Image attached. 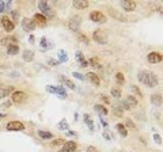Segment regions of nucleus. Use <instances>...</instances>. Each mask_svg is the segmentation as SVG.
Instances as JSON below:
<instances>
[{
  "label": "nucleus",
  "instance_id": "f257e3e1",
  "mask_svg": "<svg viewBox=\"0 0 163 152\" xmlns=\"http://www.w3.org/2000/svg\"><path fill=\"white\" fill-rule=\"evenodd\" d=\"M139 81L148 87H156L159 84L158 76L149 71H140L139 72Z\"/></svg>",
  "mask_w": 163,
  "mask_h": 152
},
{
  "label": "nucleus",
  "instance_id": "f03ea898",
  "mask_svg": "<svg viewBox=\"0 0 163 152\" xmlns=\"http://www.w3.org/2000/svg\"><path fill=\"white\" fill-rule=\"evenodd\" d=\"M90 19L92 22H96V23H105L107 20L106 15H103V12H101V11H92L90 14Z\"/></svg>",
  "mask_w": 163,
  "mask_h": 152
},
{
  "label": "nucleus",
  "instance_id": "7ed1b4c3",
  "mask_svg": "<svg viewBox=\"0 0 163 152\" xmlns=\"http://www.w3.org/2000/svg\"><path fill=\"white\" fill-rule=\"evenodd\" d=\"M92 38H94L98 43H101V45H103V43L107 42V37H106V34L103 33V31H101V30H95V31L92 33Z\"/></svg>",
  "mask_w": 163,
  "mask_h": 152
},
{
  "label": "nucleus",
  "instance_id": "20e7f679",
  "mask_svg": "<svg viewBox=\"0 0 163 152\" xmlns=\"http://www.w3.org/2000/svg\"><path fill=\"white\" fill-rule=\"evenodd\" d=\"M22 27H23V30H26V31H33L34 29L37 27V24L33 22V19L23 18L22 19Z\"/></svg>",
  "mask_w": 163,
  "mask_h": 152
},
{
  "label": "nucleus",
  "instance_id": "39448f33",
  "mask_svg": "<svg viewBox=\"0 0 163 152\" xmlns=\"http://www.w3.org/2000/svg\"><path fill=\"white\" fill-rule=\"evenodd\" d=\"M24 129V125L19 121H12V122H8L7 124V130L10 132H16V130H23Z\"/></svg>",
  "mask_w": 163,
  "mask_h": 152
},
{
  "label": "nucleus",
  "instance_id": "423d86ee",
  "mask_svg": "<svg viewBox=\"0 0 163 152\" xmlns=\"http://www.w3.org/2000/svg\"><path fill=\"white\" fill-rule=\"evenodd\" d=\"M46 90H48L49 92H52V94H57V95H60L61 98H67V92L64 91V88H62L61 86H60V87H54V86H48V87H46Z\"/></svg>",
  "mask_w": 163,
  "mask_h": 152
},
{
  "label": "nucleus",
  "instance_id": "0eeeda50",
  "mask_svg": "<svg viewBox=\"0 0 163 152\" xmlns=\"http://www.w3.org/2000/svg\"><path fill=\"white\" fill-rule=\"evenodd\" d=\"M80 23H82L80 16H72V18L69 19V23H68V26H69V29H71L72 31H77Z\"/></svg>",
  "mask_w": 163,
  "mask_h": 152
},
{
  "label": "nucleus",
  "instance_id": "6e6552de",
  "mask_svg": "<svg viewBox=\"0 0 163 152\" xmlns=\"http://www.w3.org/2000/svg\"><path fill=\"white\" fill-rule=\"evenodd\" d=\"M76 151V142L75 141H65L62 144V148L58 152H75Z\"/></svg>",
  "mask_w": 163,
  "mask_h": 152
},
{
  "label": "nucleus",
  "instance_id": "1a4fd4ad",
  "mask_svg": "<svg viewBox=\"0 0 163 152\" xmlns=\"http://www.w3.org/2000/svg\"><path fill=\"white\" fill-rule=\"evenodd\" d=\"M147 60H148L151 64H158V62L162 61V54L158 52H151L147 56Z\"/></svg>",
  "mask_w": 163,
  "mask_h": 152
},
{
  "label": "nucleus",
  "instance_id": "9d476101",
  "mask_svg": "<svg viewBox=\"0 0 163 152\" xmlns=\"http://www.w3.org/2000/svg\"><path fill=\"white\" fill-rule=\"evenodd\" d=\"M1 23H3V27H4L5 31H12L15 29L14 22L10 20V18H7V16H3V18H1Z\"/></svg>",
  "mask_w": 163,
  "mask_h": 152
},
{
  "label": "nucleus",
  "instance_id": "9b49d317",
  "mask_svg": "<svg viewBox=\"0 0 163 152\" xmlns=\"http://www.w3.org/2000/svg\"><path fill=\"white\" fill-rule=\"evenodd\" d=\"M24 99H26V94L24 92H22V91H15V92H12V102L14 103H20Z\"/></svg>",
  "mask_w": 163,
  "mask_h": 152
},
{
  "label": "nucleus",
  "instance_id": "f8f14e48",
  "mask_svg": "<svg viewBox=\"0 0 163 152\" xmlns=\"http://www.w3.org/2000/svg\"><path fill=\"white\" fill-rule=\"evenodd\" d=\"M121 5H122V8L125 11L130 12V11H133L136 8V1H133V0H125V1H121Z\"/></svg>",
  "mask_w": 163,
  "mask_h": 152
},
{
  "label": "nucleus",
  "instance_id": "ddd939ff",
  "mask_svg": "<svg viewBox=\"0 0 163 152\" xmlns=\"http://www.w3.org/2000/svg\"><path fill=\"white\" fill-rule=\"evenodd\" d=\"M38 8L43 12V14H42L43 16H45V15H53L52 14V10H50V7H49V4L46 3V1H39V3H38Z\"/></svg>",
  "mask_w": 163,
  "mask_h": 152
},
{
  "label": "nucleus",
  "instance_id": "4468645a",
  "mask_svg": "<svg viewBox=\"0 0 163 152\" xmlns=\"http://www.w3.org/2000/svg\"><path fill=\"white\" fill-rule=\"evenodd\" d=\"M33 22L35 24L38 23V24H41V26H45V24H46V18H45L42 14H35L33 18Z\"/></svg>",
  "mask_w": 163,
  "mask_h": 152
},
{
  "label": "nucleus",
  "instance_id": "2eb2a0df",
  "mask_svg": "<svg viewBox=\"0 0 163 152\" xmlns=\"http://www.w3.org/2000/svg\"><path fill=\"white\" fill-rule=\"evenodd\" d=\"M73 7L77 10H84L88 7V1H86V0H75L73 1Z\"/></svg>",
  "mask_w": 163,
  "mask_h": 152
},
{
  "label": "nucleus",
  "instance_id": "dca6fc26",
  "mask_svg": "<svg viewBox=\"0 0 163 152\" xmlns=\"http://www.w3.org/2000/svg\"><path fill=\"white\" fill-rule=\"evenodd\" d=\"M0 42H1V45H7V46H10V45H15V43H16V37L10 35V37H7V38H3Z\"/></svg>",
  "mask_w": 163,
  "mask_h": 152
},
{
  "label": "nucleus",
  "instance_id": "f3484780",
  "mask_svg": "<svg viewBox=\"0 0 163 152\" xmlns=\"http://www.w3.org/2000/svg\"><path fill=\"white\" fill-rule=\"evenodd\" d=\"M11 92H14V87L12 86H10V87H1L0 88V98H5Z\"/></svg>",
  "mask_w": 163,
  "mask_h": 152
},
{
  "label": "nucleus",
  "instance_id": "a211bd4d",
  "mask_svg": "<svg viewBox=\"0 0 163 152\" xmlns=\"http://www.w3.org/2000/svg\"><path fill=\"white\" fill-rule=\"evenodd\" d=\"M87 77H90L91 83H94L95 86L101 84V79H99V77H98V75H96V73H94V72H88V73H87Z\"/></svg>",
  "mask_w": 163,
  "mask_h": 152
},
{
  "label": "nucleus",
  "instance_id": "6ab92c4d",
  "mask_svg": "<svg viewBox=\"0 0 163 152\" xmlns=\"http://www.w3.org/2000/svg\"><path fill=\"white\" fill-rule=\"evenodd\" d=\"M19 52V46L15 43V45H10V46H7V53L10 54V56H14V54H18Z\"/></svg>",
  "mask_w": 163,
  "mask_h": 152
},
{
  "label": "nucleus",
  "instance_id": "aec40b11",
  "mask_svg": "<svg viewBox=\"0 0 163 152\" xmlns=\"http://www.w3.org/2000/svg\"><path fill=\"white\" fill-rule=\"evenodd\" d=\"M151 102H152L155 106H160V105H162V95L153 94L152 96H151Z\"/></svg>",
  "mask_w": 163,
  "mask_h": 152
},
{
  "label": "nucleus",
  "instance_id": "412c9836",
  "mask_svg": "<svg viewBox=\"0 0 163 152\" xmlns=\"http://www.w3.org/2000/svg\"><path fill=\"white\" fill-rule=\"evenodd\" d=\"M33 58H34V52L33 50H24L23 52V60L24 61H33Z\"/></svg>",
  "mask_w": 163,
  "mask_h": 152
},
{
  "label": "nucleus",
  "instance_id": "4be33fe9",
  "mask_svg": "<svg viewBox=\"0 0 163 152\" xmlns=\"http://www.w3.org/2000/svg\"><path fill=\"white\" fill-rule=\"evenodd\" d=\"M125 102H126V105L129 106L130 109H132V107H134V106H137V99H136L134 96H132V95H129V96L125 99Z\"/></svg>",
  "mask_w": 163,
  "mask_h": 152
},
{
  "label": "nucleus",
  "instance_id": "5701e85b",
  "mask_svg": "<svg viewBox=\"0 0 163 152\" xmlns=\"http://www.w3.org/2000/svg\"><path fill=\"white\" fill-rule=\"evenodd\" d=\"M117 130L120 132L121 136H124V137H126L128 136V130H126V128H125V125H122V124H117Z\"/></svg>",
  "mask_w": 163,
  "mask_h": 152
},
{
  "label": "nucleus",
  "instance_id": "b1692460",
  "mask_svg": "<svg viewBox=\"0 0 163 152\" xmlns=\"http://www.w3.org/2000/svg\"><path fill=\"white\" fill-rule=\"evenodd\" d=\"M61 80L64 81V84H65V86H68V87H69L71 90H75V88H76V86L73 84V83H72V81L69 80V79H67L65 76H61Z\"/></svg>",
  "mask_w": 163,
  "mask_h": 152
},
{
  "label": "nucleus",
  "instance_id": "393cba45",
  "mask_svg": "<svg viewBox=\"0 0 163 152\" xmlns=\"http://www.w3.org/2000/svg\"><path fill=\"white\" fill-rule=\"evenodd\" d=\"M67 60H68L67 53L64 52V50H60V52H58V61H60V62H65Z\"/></svg>",
  "mask_w": 163,
  "mask_h": 152
},
{
  "label": "nucleus",
  "instance_id": "a878e982",
  "mask_svg": "<svg viewBox=\"0 0 163 152\" xmlns=\"http://www.w3.org/2000/svg\"><path fill=\"white\" fill-rule=\"evenodd\" d=\"M38 134L41 136L42 138H52V133L50 132H45V130H38Z\"/></svg>",
  "mask_w": 163,
  "mask_h": 152
},
{
  "label": "nucleus",
  "instance_id": "bb28decb",
  "mask_svg": "<svg viewBox=\"0 0 163 152\" xmlns=\"http://www.w3.org/2000/svg\"><path fill=\"white\" fill-rule=\"evenodd\" d=\"M94 109L96 110V111H99V113H103L106 115V114H107V110L105 109V107H103V106H102V105H95V106H94Z\"/></svg>",
  "mask_w": 163,
  "mask_h": 152
},
{
  "label": "nucleus",
  "instance_id": "cd10ccee",
  "mask_svg": "<svg viewBox=\"0 0 163 152\" xmlns=\"http://www.w3.org/2000/svg\"><path fill=\"white\" fill-rule=\"evenodd\" d=\"M84 119H86V124L88 125V128H90V130H94V124H92V121L90 119V117H88L87 114H84Z\"/></svg>",
  "mask_w": 163,
  "mask_h": 152
},
{
  "label": "nucleus",
  "instance_id": "c85d7f7f",
  "mask_svg": "<svg viewBox=\"0 0 163 152\" xmlns=\"http://www.w3.org/2000/svg\"><path fill=\"white\" fill-rule=\"evenodd\" d=\"M111 95H113L114 98H120V96H121V90H120V88H115V87H113V88H111Z\"/></svg>",
  "mask_w": 163,
  "mask_h": 152
},
{
  "label": "nucleus",
  "instance_id": "c756f323",
  "mask_svg": "<svg viewBox=\"0 0 163 152\" xmlns=\"http://www.w3.org/2000/svg\"><path fill=\"white\" fill-rule=\"evenodd\" d=\"M77 38H79V39H80V41H83V42L86 43V45H88V43H90V39H88V38L86 37V35H84V34H77Z\"/></svg>",
  "mask_w": 163,
  "mask_h": 152
},
{
  "label": "nucleus",
  "instance_id": "7c9ffc66",
  "mask_svg": "<svg viewBox=\"0 0 163 152\" xmlns=\"http://www.w3.org/2000/svg\"><path fill=\"white\" fill-rule=\"evenodd\" d=\"M115 77H117V81H118L120 84H122V83H124V81H125V79H124V75H122L121 72H117V73H115Z\"/></svg>",
  "mask_w": 163,
  "mask_h": 152
},
{
  "label": "nucleus",
  "instance_id": "2f4dec72",
  "mask_svg": "<svg viewBox=\"0 0 163 152\" xmlns=\"http://www.w3.org/2000/svg\"><path fill=\"white\" fill-rule=\"evenodd\" d=\"M58 128L61 129V130H65V129L68 128V124H67V121H65V119H62L61 122L58 124Z\"/></svg>",
  "mask_w": 163,
  "mask_h": 152
},
{
  "label": "nucleus",
  "instance_id": "473e14b6",
  "mask_svg": "<svg viewBox=\"0 0 163 152\" xmlns=\"http://www.w3.org/2000/svg\"><path fill=\"white\" fill-rule=\"evenodd\" d=\"M132 91H133V92L137 95L139 98H141V96H143V94H141V92H140V90H139V87H136V86H132Z\"/></svg>",
  "mask_w": 163,
  "mask_h": 152
},
{
  "label": "nucleus",
  "instance_id": "72a5a7b5",
  "mask_svg": "<svg viewBox=\"0 0 163 152\" xmlns=\"http://www.w3.org/2000/svg\"><path fill=\"white\" fill-rule=\"evenodd\" d=\"M76 60L79 62L84 61V56H83V53H82V52H76Z\"/></svg>",
  "mask_w": 163,
  "mask_h": 152
},
{
  "label": "nucleus",
  "instance_id": "f704fd0d",
  "mask_svg": "<svg viewBox=\"0 0 163 152\" xmlns=\"http://www.w3.org/2000/svg\"><path fill=\"white\" fill-rule=\"evenodd\" d=\"M90 62H91L92 65L95 66V68H101V64H99V61H98V60H96V58H91V60H90Z\"/></svg>",
  "mask_w": 163,
  "mask_h": 152
},
{
  "label": "nucleus",
  "instance_id": "c9c22d12",
  "mask_svg": "<svg viewBox=\"0 0 163 152\" xmlns=\"http://www.w3.org/2000/svg\"><path fill=\"white\" fill-rule=\"evenodd\" d=\"M125 124H126V125H128V126H129V128H136V125H134V124H133V121H132V119H130V118H126V119H125Z\"/></svg>",
  "mask_w": 163,
  "mask_h": 152
},
{
  "label": "nucleus",
  "instance_id": "e433bc0d",
  "mask_svg": "<svg viewBox=\"0 0 163 152\" xmlns=\"http://www.w3.org/2000/svg\"><path fill=\"white\" fill-rule=\"evenodd\" d=\"M64 140H62V138H56V140H54V141L52 142V145H61V144H64Z\"/></svg>",
  "mask_w": 163,
  "mask_h": 152
},
{
  "label": "nucleus",
  "instance_id": "4c0bfd02",
  "mask_svg": "<svg viewBox=\"0 0 163 152\" xmlns=\"http://www.w3.org/2000/svg\"><path fill=\"white\" fill-rule=\"evenodd\" d=\"M153 140H155V141L158 142V144H162V137H160L159 134H156V133L153 134Z\"/></svg>",
  "mask_w": 163,
  "mask_h": 152
},
{
  "label": "nucleus",
  "instance_id": "58836bf2",
  "mask_svg": "<svg viewBox=\"0 0 163 152\" xmlns=\"http://www.w3.org/2000/svg\"><path fill=\"white\" fill-rule=\"evenodd\" d=\"M73 76H75L76 79H79V80H83V79H84V76L82 75V73H79V72H73Z\"/></svg>",
  "mask_w": 163,
  "mask_h": 152
},
{
  "label": "nucleus",
  "instance_id": "ea45409f",
  "mask_svg": "<svg viewBox=\"0 0 163 152\" xmlns=\"http://www.w3.org/2000/svg\"><path fill=\"white\" fill-rule=\"evenodd\" d=\"M101 99L105 102V103H110V99H109V96H106V95H101Z\"/></svg>",
  "mask_w": 163,
  "mask_h": 152
},
{
  "label": "nucleus",
  "instance_id": "a19ab883",
  "mask_svg": "<svg viewBox=\"0 0 163 152\" xmlns=\"http://www.w3.org/2000/svg\"><path fill=\"white\" fill-rule=\"evenodd\" d=\"M41 46H42V48H46V46H48V45H46V38H45V37L41 39Z\"/></svg>",
  "mask_w": 163,
  "mask_h": 152
},
{
  "label": "nucleus",
  "instance_id": "79ce46f5",
  "mask_svg": "<svg viewBox=\"0 0 163 152\" xmlns=\"http://www.w3.org/2000/svg\"><path fill=\"white\" fill-rule=\"evenodd\" d=\"M11 14H12V18L15 19V20H16V19L19 18V14H18V12H16V11H12V12H11Z\"/></svg>",
  "mask_w": 163,
  "mask_h": 152
},
{
  "label": "nucleus",
  "instance_id": "37998d69",
  "mask_svg": "<svg viewBox=\"0 0 163 152\" xmlns=\"http://www.w3.org/2000/svg\"><path fill=\"white\" fill-rule=\"evenodd\" d=\"M80 66H82V68H86V66H88V62H87L86 60H84L83 62H80Z\"/></svg>",
  "mask_w": 163,
  "mask_h": 152
},
{
  "label": "nucleus",
  "instance_id": "c03bdc74",
  "mask_svg": "<svg viewBox=\"0 0 163 152\" xmlns=\"http://www.w3.org/2000/svg\"><path fill=\"white\" fill-rule=\"evenodd\" d=\"M4 11V1H0V12Z\"/></svg>",
  "mask_w": 163,
  "mask_h": 152
},
{
  "label": "nucleus",
  "instance_id": "a18cd8bd",
  "mask_svg": "<svg viewBox=\"0 0 163 152\" xmlns=\"http://www.w3.org/2000/svg\"><path fill=\"white\" fill-rule=\"evenodd\" d=\"M10 102H7V103H3L1 105V107H3V109H7V107H10Z\"/></svg>",
  "mask_w": 163,
  "mask_h": 152
},
{
  "label": "nucleus",
  "instance_id": "49530a36",
  "mask_svg": "<svg viewBox=\"0 0 163 152\" xmlns=\"http://www.w3.org/2000/svg\"><path fill=\"white\" fill-rule=\"evenodd\" d=\"M87 152H96L95 148H92V147H88L87 148Z\"/></svg>",
  "mask_w": 163,
  "mask_h": 152
},
{
  "label": "nucleus",
  "instance_id": "de8ad7c7",
  "mask_svg": "<svg viewBox=\"0 0 163 152\" xmlns=\"http://www.w3.org/2000/svg\"><path fill=\"white\" fill-rule=\"evenodd\" d=\"M49 64H50V65H57L58 62H57V61H54V60H49Z\"/></svg>",
  "mask_w": 163,
  "mask_h": 152
}]
</instances>
